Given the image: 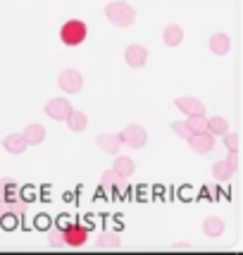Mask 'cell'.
Wrapping results in <instances>:
<instances>
[{
  "mask_svg": "<svg viewBox=\"0 0 243 255\" xmlns=\"http://www.w3.org/2000/svg\"><path fill=\"white\" fill-rule=\"evenodd\" d=\"M103 12H105L108 22L115 24V26H133L136 24V10H133L129 2H124V0L108 2Z\"/></svg>",
  "mask_w": 243,
  "mask_h": 255,
  "instance_id": "1",
  "label": "cell"
},
{
  "mask_svg": "<svg viewBox=\"0 0 243 255\" xmlns=\"http://www.w3.org/2000/svg\"><path fill=\"white\" fill-rule=\"evenodd\" d=\"M86 36H89V26L86 22H81V19H67L62 24V29H60V41L69 48H74V45H81L86 41Z\"/></svg>",
  "mask_w": 243,
  "mask_h": 255,
  "instance_id": "2",
  "label": "cell"
},
{
  "mask_svg": "<svg viewBox=\"0 0 243 255\" xmlns=\"http://www.w3.org/2000/svg\"><path fill=\"white\" fill-rule=\"evenodd\" d=\"M89 239H91L89 227H81V224H72V227L60 229L62 248H84V246L89 244Z\"/></svg>",
  "mask_w": 243,
  "mask_h": 255,
  "instance_id": "3",
  "label": "cell"
},
{
  "mask_svg": "<svg viewBox=\"0 0 243 255\" xmlns=\"http://www.w3.org/2000/svg\"><path fill=\"white\" fill-rule=\"evenodd\" d=\"M120 138L122 143H126L129 148H145V143H148V131H145L141 124H126L124 129L120 131Z\"/></svg>",
  "mask_w": 243,
  "mask_h": 255,
  "instance_id": "4",
  "label": "cell"
},
{
  "mask_svg": "<svg viewBox=\"0 0 243 255\" xmlns=\"http://www.w3.org/2000/svg\"><path fill=\"white\" fill-rule=\"evenodd\" d=\"M57 86L65 91V93H79L81 86H84V77H81V72L74 69V67H67L60 72V77H57Z\"/></svg>",
  "mask_w": 243,
  "mask_h": 255,
  "instance_id": "5",
  "label": "cell"
},
{
  "mask_svg": "<svg viewBox=\"0 0 243 255\" xmlns=\"http://www.w3.org/2000/svg\"><path fill=\"white\" fill-rule=\"evenodd\" d=\"M186 141H188V145H191V150L198 153V155H208V153H212V148H215V136H212L210 131L191 133Z\"/></svg>",
  "mask_w": 243,
  "mask_h": 255,
  "instance_id": "6",
  "label": "cell"
},
{
  "mask_svg": "<svg viewBox=\"0 0 243 255\" xmlns=\"http://www.w3.org/2000/svg\"><path fill=\"white\" fill-rule=\"evenodd\" d=\"M43 112L50 117V120H55V122H65V117L72 112V103L67 98H53L45 103Z\"/></svg>",
  "mask_w": 243,
  "mask_h": 255,
  "instance_id": "7",
  "label": "cell"
},
{
  "mask_svg": "<svg viewBox=\"0 0 243 255\" xmlns=\"http://www.w3.org/2000/svg\"><path fill=\"white\" fill-rule=\"evenodd\" d=\"M148 48L145 45H138V43H131V45H126V50H124V62L129 67H143L148 65Z\"/></svg>",
  "mask_w": 243,
  "mask_h": 255,
  "instance_id": "8",
  "label": "cell"
},
{
  "mask_svg": "<svg viewBox=\"0 0 243 255\" xmlns=\"http://www.w3.org/2000/svg\"><path fill=\"white\" fill-rule=\"evenodd\" d=\"M174 105H177L181 112H186L188 117L191 115H205V103L203 100H198V98H193V96H181V98H177L174 100Z\"/></svg>",
  "mask_w": 243,
  "mask_h": 255,
  "instance_id": "9",
  "label": "cell"
},
{
  "mask_svg": "<svg viewBox=\"0 0 243 255\" xmlns=\"http://www.w3.org/2000/svg\"><path fill=\"white\" fill-rule=\"evenodd\" d=\"M208 48H210L215 55H227V53L232 50V38H229V33H224V31L212 33L210 41H208Z\"/></svg>",
  "mask_w": 243,
  "mask_h": 255,
  "instance_id": "10",
  "label": "cell"
},
{
  "mask_svg": "<svg viewBox=\"0 0 243 255\" xmlns=\"http://www.w3.org/2000/svg\"><path fill=\"white\" fill-rule=\"evenodd\" d=\"M96 145L108 155H117V150L122 148V138L120 133H100L96 138Z\"/></svg>",
  "mask_w": 243,
  "mask_h": 255,
  "instance_id": "11",
  "label": "cell"
},
{
  "mask_svg": "<svg viewBox=\"0 0 243 255\" xmlns=\"http://www.w3.org/2000/svg\"><path fill=\"white\" fill-rule=\"evenodd\" d=\"M65 122L72 133H81V131H86V127H89V117H86V112L72 108V112L65 117Z\"/></svg>",
  "mask_w": 243,
  "mask_h": 255,
  "instance_id": "12",
  "label": "cell"
},
{
  "mask_svg": "<svg viewBox=\"0 0 243 255\" xmlns=\"http://www.w3.org/2000/svg\"><path fill=\"white\" fill-rule=\"evenodd\" d=\"M2 148H5L7 153H12V155H22V153H26L29 143L24 141L22 133H10V136L2 138Z\"/></svg>",
  "mask_w": 243,
  "mask_h": 255,
  "instance_id": "13",
  "label": "cell"
},
{
  "mask_svg": "<svg viewBox=\"0 0 243 255\" xmlns=\"http://www.w3.org/2000/svg\"><path fill=\"white\" fill-rule=\"evenodd\" d=\"M100 186H103L105 191L115 189V191H120V193H122V191L126 189V179L120 177V174H117L115 169H108V172H105V174L100 177Z\"/></svg>",
  "mask_w": 243,
  "mask_h": 255,
  "instance_id": "14",
  "label": "cell"
},
{
  "mask_svg": "<svg viewBox=\"0 0 243 255\" xmlns=\"http://www.w3.org/2000/svg\"><path fill=\"white\" fill-rule=\"evenodd\" d=\"M24 141L29 145H38V143H43V138H45V127L43 124H38V122H33V124H26L24 127Z\"/></svg>",
  "mask_w": 243,
  "mask_h": 255,
  "instance_id": "15",
  "label": "cell"
},
{
  "mask_svg": "<svg viewBox=\"0 0 243 255\" xmlns=\"http://www.w3.org/2000/svg\"><path fill=\"white\" fill-rule=\"evenodd\" d=\"M184 41V29L179 26V24H167L165 29H162V43L167 48H174Z\"/></svg>",
  "mask_w": 243,
  "mask_h": 255,
  "instance_id": "16",
  "label": "cell"
},
{
  "mask_svg": "<svg viewBox=\"0 0 243 255\" xmlns=\"http://www.w3.org/2000/svg\"><path fill=\"white\" fill-rule=\"evenodd\" d=\"M224 229H227V224H224L222 217H205L203 220V232H205V236H210V239H220L222 234H224Z\"/></svg>",
  "mask_w": 243,
  "mask_h": 255,
  "instance_id": "17",
  "label": "cell"
},
{
  "mask_svg": "<svg viewBox=\"0 0 243 255\" xmlns=\"http://www.w3.org/2000/svg\"><path fill=\"white\" fill-rule=\"evenodd\" d=\"M112 169L120 174V177H124V179H129L136 172V162H133L129 155H120L117 160H115V165H112Z\"/></svg>",
  "mask_w": 243,
  "mask_h": 255,
  "instance_id": "18",
  "label": "cell"
},
{
  "mask_svg": "<svg viewBox=\"0 0 243 255\" xmlns=\"http://www.w3.org/2000/svg\"><path fill=\"white\" fill-rule=\"evenodd\" d=\"M212 177L217 179V181H229L234 177V169L227 165V160H220V162L212 165Z\"/></svg>",
  "mask_w": 243,
  "mask_h": 255,
  "instance_id": "19",
  "label": "cell"
},
{
  "mask_svg": "<svg viewBox=\"0 0 243 255\" xmlns=\"http://www.w3.org/2000/svg\"><path fill=\"white\" fill-rule=\"evenodd\" d=\"M96 246H98L100 251H117L120 248V236L108 232V234H103V236H98Z\"/></svg>",
  "mask_w": 243,
  "mask_h": 255,
  "instance_id": "20",
  "label": "cell"
},
{
  "mask_svg": "<svg viewBox=\"0 0 243 255\" xmlns=\"http://www.w3.org/2000/svg\"><path fill=\"white\" fill-rule=\"evenodd\" d=\"M208 131H210L212 136H222V133L229 131V122H227L224 117H210V120H208Z\"/></svg>",
  "mask_w": 243,
  "mask_h": 255,
  "instance_id": "21",
  "label": "cell"
},
{
  "mask_svg": "<svg viewBox=\"0 0 243 255\" xmlns=\"http://www.w3.org/2000/svg\"><path fill=\"white\" fill-rule=\"evenodd\" d=\"M188 129L191 133H200V131H208V120H205V115H191L186 120Z\"/></svg>",
  "mask_w": 243,
  "mask_h": 255,
  "instance_id": "22",
  "label": "cell"
},
{
  "mask_svg": "<svg viewBox=\"0 0 243 255\" xmlns=\"http://www.w3.org/2000/svg\"><path fill=\"white\" fill-rule=\"evenodd\" d=\"M5 198H17V184H12L10 179H0V203Z\"/></svg>",
  "mask_w": 243,
  "mask_h": 255,
  "instance_id": "23",
  "label": "cell"
},
{
  "mask_svg": "<svg viewBox=\"0 0 243 255\" xmlns=\"http://www.w3.org/2000/svg\"><path fill=\"white\" fill-rule=\"evenodd\" d=\"M222 141H224V145H227V150H239V133L236 131L222 133Z\"/></svg>",
  "mask_w": 243,
  "mask_h": 255,
  "instance_id": "24",
  "label": "cell"
},
{
  "mask_svg": "<svg viewBox=\"0 0 243 255\" xmlns=\"http://www.w3.org/2000/svg\"><path fill=\"white\" fill-rule=\"evenodd\" d=\"M169 129L177 133L179 138H188V136H191V129H188L186 122H172V127H169Z\"/></svg>",
  "mask_w": 243,
  "mask_h": 255,
  "instance_id": "25",
  "label": "cell"
},
{
  "mask_svg": "<svg viewBox=\"0 0 243 255\" xmlns=\"http://www.w3.org/2000/svg\"><path fill=\"white\" fill-rule=\"evenodd\" d=\"M227 165L232 167L234 172L239 169V150H229V157H227Z\"/></svg>",
  "mask_w": 243,
  "mask_h": 255,
  "instance_id": "26",
  "label": "cell"
},
{
  "mask_svg": "<svg viewBox=\"0 0 243 255\" xmlns=\"http://www.w3.org/2000/svg\"><path fill=\"white\" fill-rule=\"evenodd\" d=\"M174 248H177V251H191V244H184V241H179V244H174Z\"/></svg>",
  "mask_w": 243,
  "mask_h": 255,
  "instance_id": "27",
  "label": "cell"
}]
</instances>
